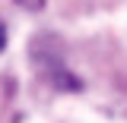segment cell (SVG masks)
<instances>
[{
  "label": "cell",
  "instance_id": "2",
  "mask_svg": "<svg viewBox=\"0 0 127 123\" xmlns=\"http://www.w3.org/2000/svg\"><path fill=\"white\" fill-rule=\"evenodd\" d=\"M6 47V25H3V19H0V51Z\"/></svg>",
  "mask_w": 127,
  "mask_h": 123
},
{
  "label": "cell",
  "instance_id": "1",
  "mask_svg": "<svg viewBox=\"0 0 127 123\" xmlns=\"http://www.w3.org/2000/svg\"><path fill=\"white\" fill-rule=\"evenodd\" d=\"M16 3H19L22 10H29V13H38V10L45 6V0H16Z\"/></svg>",
  "mask_w": 127,
  "mask_h": 123
}]
</instances>
